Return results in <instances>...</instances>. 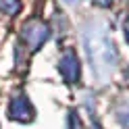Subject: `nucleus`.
I'll return each mask as SVG.
<instances>
[{
    "label": "nucleus",
    "mask_w": 129,
    "mask_h": 129,
    "mask_svg": "<svg viewBox=\"0 0 129 129\" xmlns=\"http://www.w3.org/2000/svg\"><path fill=\"white\" fill-rule=\"evenodd\" d=\"M58 69H60V75L67 83H75L79 81V75H81V64H79V58L73 50H67L60 56V62H58Z\"/></svg>",
    "instance_id": "obj_4"
},
{
    "label": "nucleus",
    "mask_w": 129,
    "mask_h": 129,
    "mask_svg": "<svg viewBox=\"0 0 129 129\" xmlns=\"http://www.w3.org/2000/svg\"><path fill=\"white\" fill-rule=\"evenodd\" d=\"M0 11H2L4 15L15 17V15L21 11V2L19 0H0Z\"/></svg>",
    "instance_id": "obj_5"
},
{
    "label": "nucleus",
    "mask_w": 129,
    "mask_h": 129,
    "mask_svg": "<svg viewBox=\"0 0 129 129\" xmlns=\"http://www.w3.org/2000/svg\"><path fill=\"white\" fill-rule=\"evenodd\" d=\"M36 117V110L31 106V102L25 98V96H17L13 98L11 104H9V119L17 121V123H29L34 121Z\"/></svg>",
    "instance_id": "obj_3"
},
{
    "label": "nucleus",
    "mask_w": 129,
    "mask_h": 129,
    "mask_svg": "<svg viewBox=\"0 0 129 129\" xmlns=\"http://www.w3.org/2000/svg\"><path fill=\"white\" fill-rule=\"evenodd\" d=\"M98 6H110V0H94Z\"/></svg>",
    "instance_id": "obj_7"
},
{
    "label": "nucleus",
    "mask_w": 129,
    "mask_h": 129,
    "mask_svg": "<svg viewBox=\"0 0 129 129\" xmlns=\"http://www.w3.org/2000/svg\"><path fill=\"white\" fill-rule=\"evenodd\" d=\"M117 119L121 121V125L129 127V102H125L123 106H119V108H117Z\"/></svg>",
    "instance_id": "obj_6"
},
{
    "label": "nucleus",
    "mask_w": 129,
    "mask_h": 129,
    "mask_svg": "<svg viewBox=\"0 0 129 129\" xmlns=\"http://www.w3.org/2000/svg\"><path fill=\"white\" fill-rule=\"evenodd\" d=\"M127 77H129V73H127Z\"/></svg>",
    "instance_id": "obj_10"
},
{
    "label": "nucleus",
    "mask_w": 129,
    "mask_h": 129,
    "mask_svg": "<svg viewBox=\"0 0 129 129\" xmlns=\"http://www.w3.org/2000/svg\"><path fill=\"white\" fill-rule=\"evenodd\" d=\"M67 4H77V2H81V0H64Z\"/></svg>",
    "instance_id": "obj_8"
},
{
    "label": "nucleus",
    "mask_w": 129,
    "mask_h": 129,
    "mask_svg": "<svg viewBox=\"0 0 129 129\" xmlns=\"http://www.w3.org/2000/svg\"><path fill=\"white\" fill-rule=\"evenodd\" d=\"M125 36H127V40H129V27H127V29H125Z\"/></svg>",
    "instance_id": "obj_9"
},
{
    "label": "nucleus",
    "mask_w": 129,
    "mask_h": 129,
    "mask_svg": "<svg viewBox=\"0 0 129 129\" xmlns=\"http://www.w3.org/2000/svg\"><path fill=\"white\" fill-rule=\"evenodd\" d=\"M48 36H50V29H48V25H46L44 21H38V19L27 21L25 25H23V29H21L23 42H25L27 48H29V50H34V52L40 50V48L46 44Z\"/></svg>",
    "instance_id": "obj_2"
},
{
    "label": "nucleus",
    "mask_w": 129,
    "mask_h": 129,
    "mask_svg": "<svg viewBox=\"0 0 129 129\" xmlns=\"http://www.w3.org/2000/svg\"><path fill=\"white\" fill-rule=\"evenodd\" d=\"M83 44H85L94 75L100 81H106L115 73L117 62H119V54H117L115 44H112V38L102 25H90L83 31Z\"/></svg>",
    "instance_id": "obj_1"
}]
</instances>
